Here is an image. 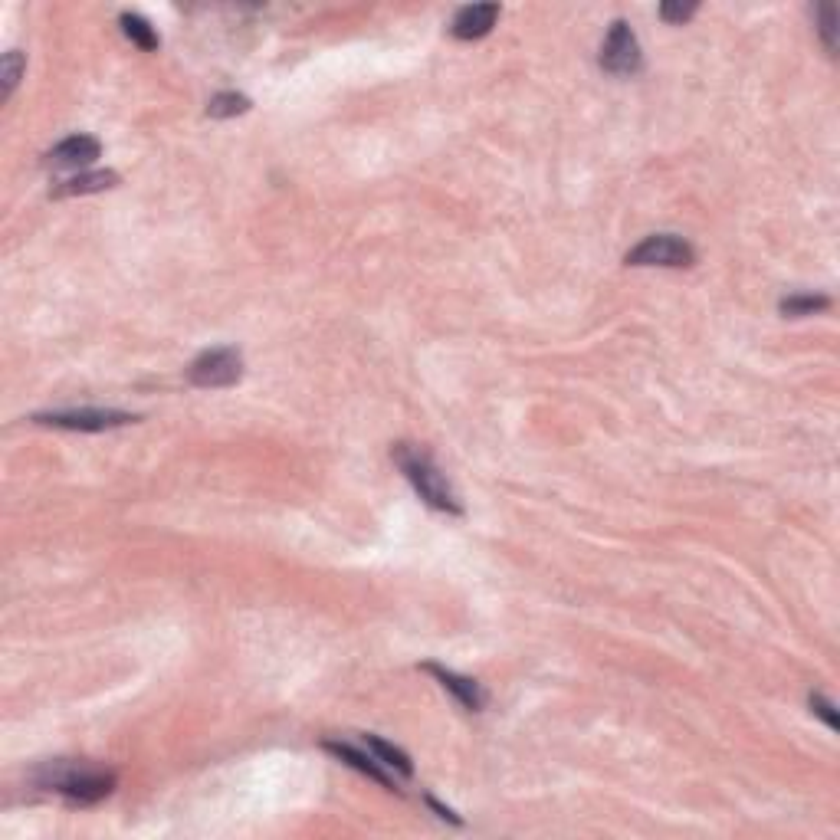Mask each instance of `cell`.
Wrapping results in <instances>:
<instances>
[{"instance_id":"1","label":"cell","mask_w":840,"mask_h":840,"mask_svg":"<svg viewBox=\"0 0 840 840\" xmlns=\"http://www.w3.org/2000/svg\"><path fill=\"white\" fill-rule=\"evenodd\" d=\"M394 463L401 466V473L407 476V483L417 489V496L424 499L430 509L437 512H450V516H460V496L453 493V486L447 483V476L440 473V466L434 463L427 450L414 447V443H398L391 450Z\"/></svg>"},{"instance_id":"2","label":"cell","mask_w":840,"mask_h":840,"mask_svg":"<svg viewBox=\"0 0 840 840\" xmlns=\"http://www.w3.org/2000/svg\"><path fill=\"white\" fill-rule=\"evenodd\" d=\"M37 781L43 788L60 791L66 801L73 804H96L102 798L112 795L115 788V775L112 772H96V768H76L66 762H53L46 765L37 775Z\"/></svg>"},{"instance_id":"3","label":"cell","mask_w":840,"mask_h":840,"mask_svg":"<svg viewBox=\"0 0 840 840\" xmlns=\"http://www.w3.org/2000/svg\"><path fill=\"white\" fill-rule=\"evenodd\" d=\"M627 266H670V270H680V266H693L696 263V250L686 240H680L676 233H653V237L640 240L634 250L624 256Z\"/></svg>"},{"instance_id":"4","label":"cell","mask_w":840,"mask_h":840,"mask_svg":"<svg viewBox=\"0 0 840 840\" xmlns=\"http://www.w3.org/2000/svg\"><path fill=\"white\" fill-rule=\"evenodd\" d=\"M43 427H60V430H83V434H99V430L135 424V414L112 411V407H79V411H50L33 417Z\"/></svg>"},{"instance_id":"5","label":"cell","mask_w":840,"mask_h":840,"mask_svg":"<svg viewBox=\"0 0 840 840\" xmlns=\"http://www.w3.org/2000/svg\"><path fill=\"white\" fill-rule=\"evenodd\" d=\"M243 378V358L237 348H210L201 358H194L188 368V381L194 388H230Z\"/></svg>"},{"instance_id":"6","label":"cell","mask_w":840,"mask_h":840,"mask_svg":"<svg viewBox=\"0 0 840 840\" xmlns=\"http://www.w3.org/2000/svg\"><path fill=\"white\" fill-rule=\"evenodd\" d=\"M601 69L611 76H634L644 66V56H640V43L634 37V30L627 27L624 20H614V27L608 33V40L601 46Z\"/></svg>"},{"instance_id":"7","label":"cell","mask_w":840,"mask_h":840,"mask_svg":"<svg viewBox=\"0 0 840 840\" xmlns=\"http://www.w3.org/2000/svg\"><path fill=\"white\" fill-rule=\"evenodd\" d=\"M102 155V145H99V138H92V135H69L63 138L60 145H56L50 155H46V165H53V168H83V165H92Z\"/></svg>"},{"instance_id":"8","label":"cell","mask_w":840,"mask_h":840,"mask_svg":"<svg viewBox=\"0 0 840 840\" xmlns=\"http://www.w3.org/2000/svg\"><path fill=\"white\" fill-rule=\"evenodd\" d=\"M325 752H332L335 758H342L348 768H355V772L368 775L371 781H378V785H384V788H398V781L391 778L388 768H384L368 749H355V745H348V742H325Z\"/></svg>"},{"instance_id":"9","label":"cell","mask_w":840,"mask_h":840,"mask_svg":"<svg viewBox=\"0 0 840 840\" xmlns=\"http://www.w3.org/2000/svg\"><path fill=\"white\" fill-rule=\"evenodd\" d=\"M424 670H427L430 676H437L443 690L457 696V703H460L463 709H470V713H480V709L486 706V693L480 690V683L470 680V676H460V673H453V670H447V667H437V663H427Z\"/></svg>"},{"instance_id":"10","label":"cell","mask_w":840,"mask_h":840,"mask_svg":"<svg viewBox=\"0 0 840 840\" xmlns=\"http://www.w3.org/2000/svg\"><path fill=\"white\" fill-rule=\"evenodd\" d=\"M496 17H499V4H470L457 10V17L450 23V33L457 40H480L493 30Z\"/></svg>"},{"instance_id":"11","label":"cell","mask_w":840,"mask_h":840,"mask_svg":"<svg viewBox=\"0 0 840 840\" xmlns=\"http://www.w3.org/2000/svg\"><path fill=\"white\" fill-rule=\"evenodd\" d=\"M119 184V174L115 171H89V174H76V178L63 181L60 188H53V197H76V194H96V191H109Z\"/></svg>"},{"instance_id":"12","label":"cell","mask_w":840,"mask_h":840,"mask_svg":"<svg viewBox=\"0 0 840 840\" xmlns=\"http://www.w3.org/2000/svg\"><path fill=\"white\" fill-rule=\"evenodd\" d=\"M365 749L378 758V762L388 768V772L394 775H401V778H411L414 775V765H411V758H407V752L401 749H394L391 742H384L378 739V735H365Z\"/></svg>"},{"instance_id":"13","label":"cell","mask_w":840,"mask_h":840,"mask_svg":"<svg viewBox=\"0 0 840 840\" xmlns=\"http://www.w3.org/2000/svg\"><path fill=\"white\" fill-rule=\"evenodd\" d=\"M119 23H122V33L128 40H132L135 46H142V50H158V33H155V27H151V23L145 20V17H138V14H122L119 17Z\"/></svg>"},{"instance_id":"14","label":"cell","mask_w":840,"mask_h":840,"mask_svg":"<svg viewBox=\"0 0 840 840\" xmlns=\"http://www.w3.org/2000/svg\"><path fill=\"white\" fill-rule=\"evenodd\" d=\"M243 112H250V99L240 96V92H217L207 102L210 119H233V115H243Z\"/></svg>"},{"instance_id":"15","label":"cell","mask_w":840,"mask_h":840,"mask_svg":"<svg viewBox=\"0 0 840 840\" xmlns=\"http://www.w3.org/2000/svg\"><path fill=\"white\" fill-rule=\"evenodd\" d=\"M831 306V299L827 296H811V293H804V296H788L785 302H781V312L785 315H814V312H821Z\"/></svg>"},{"instance_id":"16","label":"cell","mask_w":840,"mask_h":840,"mask_svg":"<svg viewBox=\"0 0 840 840\" xmlns=\"http://www.w3.org/2000/svg\"><path fill=\"white\" fill-rule=\"evenodd\" d=\"M23 66H27V56H23V53L10 50V53L4 56V63H0V76H4V96H10V92H14L17 79H20V73H23Z\"/></svg>"},{"instance_id":"17","label":"cell","mask_w":840,"mask_h":840,"mask_svg":"<svg viewBox=\"0 0 840 840\" xmlns=\"http://www.w3.org/2000/svg\"><path fill=\"white\" fill-rule=\"evenodd\" d=\"M818 17H821V37H824V46L827 50H837V10L831 7V4H824L821 10H818Z\"/></svg>"},{"instance_id":"18","label":"cell","mask_w":840,"mask_h":840,"mask_svg":"<svg viewBox=\"0 0 840 840\" xmlns=\"http://www.w3.org/2000/svg\"><path fill=\"white\" fill-rule=\"evenodd\" d=\"M696 14V4H663L660 7V17L667 23H686Z\"/></svg>"},{"instance_id":"19","label":"cell","mask_w":840,"mask_h":840,"mask_svg":"<svg viewBox=\"0 0 840 840\" xmlns=\"http://www.w3.org/2000/svg\"><path fill=\"white\" fill-rule=\"evenodd\" d=\"M811 706H814V713H818V716H821V719L827 722V726H831V729L837 726V716H834V703H827L824 696H811Z\"/></svg>"},{"instance_id":"20","label":"cell","mask_w":840,"mask_h":840,"mask_svg":"<svg viewBox=\"0 0 840 840\" xmlns=\"http://www.w3.org/2000/svg\"><path fill=\"white\" fill-rule=\"evenodd\" d=\"M427 804H430V808H434V811L440 814L443 821H453V824H460V818H453V811H450V808H443V804H437L434 798H427Z\"/></svg>"}]
</instances>
